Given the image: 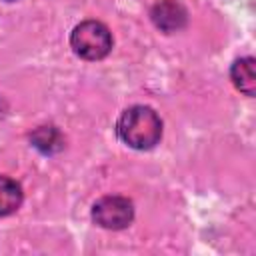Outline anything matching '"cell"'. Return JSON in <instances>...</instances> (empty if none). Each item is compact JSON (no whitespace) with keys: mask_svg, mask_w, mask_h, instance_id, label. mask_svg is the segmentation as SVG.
I'll list each match as a JSON object with an SVG mask.
<instances>
[{"mask_svg":"<svg viewBox=\"0 0 256 256\" xmlns=\"http://www.w3.org/2000/svg\"><path fill=\"white\" fill-rule=\"evenodd\" d=\"M230 78L234 82V86L244 92L246 96H254L256 94V72H254V58L246 56V58H238L232 68H230Z\"/></svg>","mask_w":256,"mask_h":256,"instance_id":"5b68a950","label":"cell"},{"mask_svg":"<svg viewBox=\"0 0 256 256\" xmlns=\"http://www.w3.org/2000/svg\"><path fill=\"white\" fill-rule=\"evenodd\" d=\"M30 142L42 154H56L64 148V136L56 126H38L30 134Z\"/></svg>","mask_w":256,"mask_h":256,"instance_id":"8992f818","label":"cell"},{"mask_svg":"<svg viewBox=\"0 0 256 256\" xmlns=\"http://www.w3.org/2000/svg\"><path fill=\"white\" fill-rule=\"evenodd\" d=\"M22 200H24L22 186L8 176H0V216L14 214L22 206Z\"/></svg>","mask_w":256,"mask_h":256,"instance_id":"52a82bcc","label":"cell"},{"mask_svg":"<svg viewBox=\"0 0 256 256\" xmlns=\"http://www.w3.org/2000/svg\"><path fill=\"white\" fill-rule=\"evenodd\" d=\"M8 2H12V0H8Z\"/></svg>","mask_w":256,"mask_h":256,"instance_id":"ba28073f","label":"cell"},{"mask_svg":"<svg viewBox=\"0 0 256 256\" xmlns=\"http://www.w3.org/2000/svg\"><path fill=\"white\" fill-rule=\"evenodd\" d=\"M116 134L134 150H150L162 138V120L150 106H130L120 114Z\"/></svg>","mask_w":256,"mask_h":256,"instance_id":"6da1fadb","label":"cell"},{"mask_svg":"<svg viewBox=\"0 0 256 256\" xmlns=\"http://www.w3.org/2000/svg\"><path fill=\"white\" fill-rule=\"evenodd\" d=\"M70 46L74 54L84 60H102L112 50V32L98 20H84L74 26Z\"/></svg>","mask_w":256,"mask_h":256,"instance_id":"7a4b0ae2","label":"cell"},{"mask_svg":"<svg viewBox=\"0 0 256 256\" xmlns=\"http://www.w3.org/2000/svg\"><path fill=\"white\" fill-rule=\"evenodd\" d=\"M150 18L158 30L172 34L186 26L188 12L178 0H158L150 10Z\"/></svg>","mask_w":256,"mask_h":256,"instance_id":"277c9868","label":"cell"},{"mask_svg":"<svg viewBox=\"0 0 256 256\" xmlns=\"http://www.w3.org/2000/svg\"><path fill=\"white\" fill-rule=\"evenodd\" d=\"M134 218V204L126 196H102L92 206V220L106 230H122Z\"/></svg>","mask_w":256,"mask_h":256,"instance_id":"3957f363","label":"cell"}]
</instances>
